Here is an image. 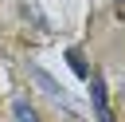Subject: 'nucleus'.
Segmentation results:
<instances>
[{"instance_id":"nucleus-1","label":"nucleus","mask_w":125,"mask_h":122,"mask_svg":"<svg viewBox=\"0 0 125 122\" xmlns=\"http://www.w3.org/2000/svg\"><path fill=\"white\" fill-rule=\"evenodd\" d=\"M31 79H35V87H39V91L59 106V110H66V114H74V118H78V114H86V110H82V102H74V98L66 94V87H62L51 71H43V67H35V63H31Z\"/></svg>"},{"instance_id":"nucleus-2","label":"nucleus","mask_w":125,"mask_h":122,"mask_svg":"<svg viewBox=\"0 0 125 122\" xmlns=\"http://www.w3.org/2000/svg\"><path fill=\"white\" fill-rule=\"evenodd\" d=\"M90 110H94V118L98 122H113V110H109V98H105V79L94 71V79H90Z\"/></svg>"},{"instance_id":"nucleus-3","label":"nucleus","mask_w":125,"mask_h":122,"mask_svg":"<svg viewBox=\"0 0 125 122\" xmlns=\"http://www.w3.org/2000/svg\"><path fill=\"white\" fill-rule=\"evenodd\" d=\"M66 63H70V71H74L78 79H86V83L94 79V75H90V67H86V55H82L78 47H70V51H66Z\"/></svg>"},{"instance_id":"nucleus-4","label":"nucleus","mask_w":125,"mask_h":122,"mask_svg":"<svg viewBox=\"0 0 125 122\" xmlns=\"http://www.w3.org/2000/svg\"><path fill=\"white\" fill-rule=\"evenodd\" d=\"M12 114H16V122H39V114H35V106L27 98H16L12 102Z\"/></svg>"},{"instance_id":"nucleus-5","label":"nucleus","mask_w":125,"mask_h":122,"mask_svg":"<svg viewBox=\"0 0 125 122\" xmlns=\"http://www.w3.org/2000/svg\"><path fill=\"white\" fill-rule=\"evenodd\" d=\"M113 8H117V12H125V0H113Z\"/></svg>"}]
</instances>
